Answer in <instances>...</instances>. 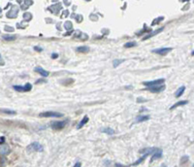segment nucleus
<instances>
[{
  "label": "nucleus",
  "instance_id": "1",
  "mask_svg": "<svg viewBox=\"0 0 194 167\" xmlns=\"http://www.w3.org/2000/svg\"><path fill=\"white\" fill-rule=\"evenodd\" d=\"M67 123H68V119L61 120V122H52V123L50 124V127L55 130H61L65 127Z\"/></svg>",
  "mask_w": 194,
  "mask_h": 167
},
{
  "label": "nucleus",
  "instance_id": "2",
  "mask_svg": "<svg viewBox=\"0 0 194 167\" xmlns=\"http://www.w3.org/2000/svg\"><path fill=\"white\" fill-rule=\"evenodd\" d=\"M40 118H61L63 117V114L57 113V112H44L39 114Z\"/></svg>",
  "mask_w": 194,
  "mask_h": 167
},
{
  "label": "nucleus",
  "instance_id": "3",
  "mask_svg": "<svg viewBox=\"0 0 194 167\" xmlns=\"http://www.w3.org/2000/svg\"><path fill=\"white\" fill-rule=\"evenodd\" d=\"M27 151H44V148H43V146L41 145L40 143H38V142H34V143H31V144L27 147Z\"/></svg>",
  "mask_w": 194,
  "mask_h": 167
},
{
  "label": "nucleus",
  "instance_id": "4",
  "mask_svg": "<svg viewBox=\"0 0 194 167\" xmlns=\"http://www.w3.org/2000/svg\"><path fill=\"white\" fill-rule=\"evenodd\" d=\"M164 82H165L164 79H158V80H155V81L143 82V84H144V86H146L147 87H150V86H161Z\"/></svg>",
  "mask_w": 194,
  "mask_h": 167
},
{
  "label": "nucleus",
  "instance_id": "5",
  "mask_svg": "<svg viewBox=\"0 0 194 167\" xmlns=\"http://www.w3.org/2000/svg\"><path fill=\"white\" fill-rule=\"evenodd\" d=\"M13 88L15 89V90H17V92H29V90H31L32 89V85L31 84H29L27 83L25 86H13Z\"/></svg>",
  "mask_w": 194,
  "mask_h": 167
},
{
  "label": "nucleus",
  "instance_id": "6",
  "mask_svg": "<svg viewBox=\"0 0 194 167\" xmlns=\"http://www.w3.org/2000/svg\"><path fill=\"white\" fill-rule=\"evenodd\" d=\"M172 48H160V49H155V50H152L151 52L154 53V54H160V55H166L168 53H170L172 51Z\"/></svg>",
  "mask_w": 194,
  "mask_h": 167
},
{
  "label": "nucleus",
  "instance_id": "7",
  "mask_svg": "<svg viewBox=\"0 0 194 167\" xmlns=\"http://www.w3.org/2000/svg\"><path fill=\"white\" fill-rule=\"evenodd\" d=\"M165 89V86L164 85H161V86H150V87H147L146 90H150L151 92H160L162 90Z\"/></svg>",
  "mask_w": 194,
  "mask_h": 167
},
{
  "label": "nucleus",
  "instance_id": "8",
  "mask_svg": "<svg viewBox=\"0 0 194 167\" xmlns=\"http://www.w3.org/2000/svg\"><path fill=\"white\" fill-rule=\"evenodd\" d=\"M163 29H164V27H160V28L156 29V30L152 31V32H150L148 35H147V36H145V37L143 38V41H144V40H148V39H150V38H151V37H153L154 35L158 34V33H160L161 31H163Z\"/></svg>",
  "mask_w": 194,
  "mask_h": 167
},
{
  "label": "nucleus",
  "instance_id": "9",
  "mask_svg": "<svg viewBox=\"0 0 194 167\" xmlns=\"http://www.w3.org/2000/svg\"><path fill=\"white\" fill-rule=\"evenodd\" d=\"M17 11H19V9L16 6H12V9L10 10V12L7 13V17L8 18H16L17 16Z\"/></svg>",
  "mask_w": 194,
  "mask_h": 167
},
{
  "label": "nucleus",
  "instance_id": "10",
  "mask_svg": "<svg viewBox=\"0 0 194 167\" xmlns=\"http://www.w3.org/2000/svg\"><path fill=\"white\" fill-rule=\"evenodd\" d=\"M34 71H35V72H38L39 74H40V75H42L43 77H48L49 74H50L48 71L43 69L42 67H35V68H34Z\"/></svg>",
  "mask_w": 194,
  "mask_h": 167
},
{
  "label": "nucleus",
  "instance_id": "11",
  "mask_svg": "<svg viewBox=\"0 0 194 167\" xmlns=\"http://www.w3.org/2000/svg\"><path fill=\"white\" fill-rule=\"evenodd\" d=\"M162 156V150H156V151L153 153V155L151 156V158H150V163L151 162H153L155 159H157V158H159Z\"/></svg>",
  "mask_w": 194,
  "mask_h": 167
},
{
  "label": "nucleus",
  "instance_id": "12",
  "mask_svg": "<svg viewBox=\"0 0 194 167\" xmlns=\"http://www.w3.org/2000/svg\"><path fill=\"white\" fill-rule=\"evenodd\" d=\"M10 148L8 147L7 145H1V156H7V155H9L10 154Z\"/></svg>",
  "mask_w": 194,
  "mask_h": 167
},
{
  "label": "nucleus",
  "instance_id": "13",
  "mask_svg": "<svg viewBox=\"0 0 194 167\" xmlns=\"http://www.w3.org/2000/svg\"><path fill=\"white\" fill-rule=\"evenodd\" d=\"M89 117H87V116H84V117L83 118V119H82V120H81V122H80V123L78 124V125H77V129H81V128L83 127L84 124H87V122H89Z\"/></svg>",
  "mask_w": 194,
  "mask_h": 167
},
{
  "label": "nucleus",
  "instance_id": "14",
  "mask_svg": "<svg viewBox=\"0 0 194 167\" xmlns=\"http://www.w3.org/2000/svg\"><path fill=\"white\" fill-rule=\"evenodd\" d=\"M188 103V101L187 100H182V101H179V102L177 103H175L173 106H171V108H170V110H174L175 108H177V107H180V106H182V105H186Z\"/></svg>",
  "mask_w": 194,
  "mask_h": 167
},
{
  "label": "nucleus",
  "instance_id": "15",
  "mask_svg": "<svg viewBox=\"0 0 194 167\" xmlns=\"http://www.w3.org/2000/svg\"><path fill=\"white\" fill-rule=\"evenodd\" d=\"M150 116H138L136 119H135V122L136 123H142V122H146V120H149L150 119Z\"/></svg>",
  "mask_w": 194,
  "mask_h": 167
},
{
  "label": "nucleus",
  "instance_id": "16",
  "mask_svg": "<svg viewBox=\"0 0 194 167\" xmlns=\"http://www.w3.org/2000/svg\"><path fill=\"white\" fill-rule=\"evenodd\" d=\"M184 90H185V86H181V87L178 89L177 92H176V93H175V97H177V98H178V97H181L183 94Z\"/></svg>",
  "mask_w": 194,
  "mask_h": 167
},
{
  "label": "nucleus",
  "instance_id": "17",
  "mask_svg": "<svg viewBox=\"0 0 194 167\" xmlns=\"http://www.w3.org/2000/svg\"><path fill=\"white\" fill-rule=\"evenodd\" d=\"M76 51L78 53H87L89 51V48L87 46H81V47H78Z\"/></svg>",
  "mask_w": 194,
  "mask_h": 167
},
{
  "label": "nucleus",
  "instance_id": "18",
  "mask_svg": "<svg viewBox=\"0 0 194 167\" xmlns=\"http://www.w3.org/2000/svg\"><path fill=\"white\" fill-rule=\"evenodd\" d=\"M101 131L103 132V133H106V134L108 135H113L115 133V130L111 128V127H106V128H103V129H101Z\"/></svg>",
  "mask_w": 194,
  "mask_h": 167
},
{
  "label": "nucleus",
  "instance_id": "19",
  "mask_svg": "<svg viewBox=\"0 0 194 167\" xmlns=\"http://www.w3.org/2000/svg\"><path fill=\"white\" fill-rule=\"evenodd\" d=\"M3 39L5 41H14L17 39V36L16 35H3Z\"/></svg>",
  "mask_w": 194,
  "mask_h": 167
},
{
  "label": "nucleus",
  "instance_id": "20",
  "mask_svg": "<svg viewBox=\"0 0 194 167\" xmlns=\"http://www.w3.org/2000/svg\"><path fill=\"white\" fill-rule=\"evenodd\" d=\"M149 156V154H145L144 156H142L141 158H139V159H138V160H137V161H135V162H134V163H133V164H132V165H133V166H135V165H139V164H140L141 162H143V161H144V160H145V158H146V157H147V156Z\"/></svg>",
  "mask_w": 194,
  "mask_h": 167
},
{
  "label": "nucleus",
  "instance_id": "21",
  "mask_svg": "<svg viewBox=\"0 0 194 167\" xmlns=\"http://www.w3.org/2000/svg\"><path fill=\"white\" fill-rule=\"evenodd\" d=\"M50 10H51V12L52 13H55V14H56V12H57V10H59V9H61V6L60 5H58V4H56V5H51L49 8Z\"/></svg>",
  "mask_w": 194,
  "mask_h": 167
},
{
  "label": "nucleus",
  "instance_id": "22",
  "mask_svg": "<svg viewBox=\"0 0 194 167\" xmlns=\"http://www.w3.org/2000/svg\"><path fill=\"white\" fill-rule=\"evenodd\" d=\"M1 112H2V113L8 114V115H16V114H17L16 111H13V110H7V109H1Z\"/></svg>",
  "mask_w": 194,
  "mask_h": 167
},
{
  "label": "nucleus",
  "instance_id": "23",
  "mask_svg": "<svg viewBox=\"0 0 194 167\" xmlns=\"http://www.w3.org/2000/svg\"><path fill=\"white\" fill-rule=\"evenodd\" d=\"M123 61H124V59H115L113 61V66H114L115 68H116V67L120 64V63H122Z\"/></svg>",
  "mask_w": 194,
  "mask_h": 167
},
{
  "label": "nucleus",
  "instance_id": "24",
  "mask_svg": "<svg viewBox=\"0 0 194 167\" xmlns=\"http://www.w3.org/2000/svg\"><path fill=\"white\" fill-rule=\"evenodd\" d=\"M136 45H137L136 42H128V43L124 44V48H133Z\"/></svg>",
  "mask_w": 194,
  "mask_h": 167
},
{
  "label": "nucleus",
  "instance_id": "25",
  "mask_svg": "<svg viewBox=\"0 0 194 167\" xmlns=\"http://www.w3.org/2000/svg\"><path fill=\"white\" fill-rule=\"evenodd\" d=\"M23 19H24V21H30L32 19V15L30 13H24L23 14Z\"/></svg>",
  "mask_w": 194,
  "mask_h": 167
},
{
  "label": "nucleus",
  "instance_id": "26",
  "mask_svg": "<svg viewBox=\"0 0 194 167\" xmlns=\"http://www.w3.org/2000/svg\"><path fill=\"white\" fill-rule=\"evenodd\" d=\"M163 20H164V17H159V18H157V19H155V21H153V22H152V23H151V25L153 26V25H155V24H157L158 22H162Z\"/></svg>",
  "mask_w": 194,
  "mask_h": 167
},
{
  "label": "nucleus",
  "instance_id": "27",
  "mask_svg": "<svg viewBox=\"0 0 194 167\" xmlns=\"http://www.w3.org/2000/svg\"><path fill=\"white\" fill-rule=\"evenodd\" d=\"M64 26L66 29H71L72 28V22H65V24H64Z\"/></svg>",
  "mask_w": 194,
  "mask_h": 167
},
{
  "label": "nucleus",
  "instance_id": "28",
  "mask_svg": "<svg viewBox=\"0 0 194 167\" xmlns=\"http://www.w3.org/2000/svg\"><path fill=\"white\" fill-rule=\"evenodd\" d=\"M4 29H5L6 31H14V28H13V27H10V26H5L4 27Z\"/></svg>",
  "mask_w": 194,
  "mask_h": 167
},
{
  "label": "nucleus",
  "instance_id": "29",
  "mask_svg": "<svg viewBox=\"0 0 194 167\" xmlns=\"http://www.w3.org/2000/svg\"><path fill=\"white\" fill-rule=\"evenodd\" d=\"M4 143H5V137H4V136H1V138H0V144H1V145H4Z\"/></svg>",
  "mask_w": 194,
  "mask_h": 167
},
{
  "label": "nucleus",
  "instance_id": "30",
  "mask_svg": "<svg viewBox=\"0 0 194 167\" xmlns=\"http://www.w3.org/2000/svg\"><path fill=\"white\" fill-rule=\"evenodd\" d=\"M69 15V11L68 10H66V11H63V14H62V16H61V18H64V17H67Z\"/></svg>",
  "mask_w": 194,
  "mask_h": 167
},
{
  "label": "nucleus",
  "instance_id": "31",
  "mask_svg": "<svg viewBox=\"0 0 194 167\" xmlns=\"http://www.w3.org/2000/svg\"><path fill=\"white\" fill-rule=\"evenodd\" d=\"M34 50H35V51H37V52H42V51H43V49L40 48V47H37V46H35V47H34Z\"/></svg>",
  "mask_w": 194,
  "mask_h": 167
},
{
  "label": "nucleus",
  "instance_id": "32",
  "mask_svg": "<svg viewBox=\"0 0 194 167\" xmlns=\"http://www.w3.org/2000/svg\"><path fill=\"white\" fill-rule=\"evenodd\" d=\"M58 57V54H56V53H54V54H51V58H54V59H56Z\"/></svg>",
  "mask_w": 194,
  "mask_h": 167
},
{
  "label": "nucleus",
  "instance_id": "33",
  "mask_svg": "<svg viewBox=\"0 0 194 167\" xmlns=\"http://www.w3.org/2000/svg\"><path fill=\"white\" fill-rule=\"evenodd\" d=\"M187 158H188V156H184V157H183V158H182V163H184V162L187 160Z\"/></svg>",
  "mask_w": 194,
  "mask_h": 167
},
{
  "label": "nucleus",
  "instance_id": "34",
  "mask_svg": "<svg viewBox=\"0 0 194 167\" xmlns=\"http://www.w3.org/2000/svg\"><path fill=\"white\" fill-rule=\"evenodd\" d=\"M137 102H147L146 99H142V98H138L137 99Z\"/></svg>",
  "mask_w": 194,
  "mask_h": 167
},
{
  "label": "nucleus",
  "instance_id": "35",
  "mask_svg": "<svg viewBox=\"0 0 194 167\" xmlns=\"http://www.w3.org/2000/svg\"><path fill=\"white\" fill-rule=\"evenodd\" d=\"M81 21H83V17H82V16H78L77 17V22H80Z\"/></svg>",
  "mask_w": 194,
  "mask_h": 167
},
{
  "label": "nucleus",
  "instance_id": "36",
  "mask_svg": "<svg viewBox=\"0 0 194 167\" xmlns=\"http://www.w3.org/2000/svg\"><path fill=\"white\" fill-rule=\"evenodd\" d=\"M74 167H82V164H81V162H77V163L74 165Z\"/></svg>",
  "mask_w": 194,
  "mask_h": 167
},
{
  "label": "nucleus",
  "instance_id": "37",
  "mask_svg": "<svg viewBox=\"0 0 194 167\" xmlns=\"http://www.w3.org/2000/svg\"><path fill=\"white\" fill-rule=\"evenodd\" d=\"M4 159H5V158H4L3 156H2V158H1V167H3V163H4Z\"/></svg>",
  "mask_w": 194,
  "mask_h": 167
},
{
  "label": "nucleus",
  "instance_id": "38",
  "mask_svg": "<svg viewBox=\"0 0 194 167\" xmlns=\"http://www.w3.org/2000/svg\"><path fill=\"white\" fill-rule=\"evenodd\" d=\"M72 32H73V31H72V30H71V31H69V32L65 33L64 35H65V36H69V35H70V34H71V33H72Z\"/></svg>",
  "mask_w": 194,
  "mask_h": 167
},
{
  "label": "nucleus",
  "instance_id": "39",
  "mask_svg": "<svg viewBox=\"0 0 194 167\" xmlns=\"http://www.w3.org/2000/svg\"><path fill=\"white\" fill-rule=\"evenodd\" d=\"M42 82H43V83H46L47 81H45V80H38V82H37V84H38V83H42Z\"/></svg>",
  "mask_w": 194,
  "mask_h": 167
},
{
  "label": "nucleus",
  "instance_id": "40",
  "mask_svg": "<svg viewBox=\"0 0 194 167\" xmlns=\"http://www.w3.org/2000/svg\"><path fill=\"white\" fill-rule=\"evenodd\" d=\"M191 55H193V56H194V51L192 52V53H191Z\"/></svg>",
  "mask_w": 194,
  "mask_h": 167
}]
</instances>
